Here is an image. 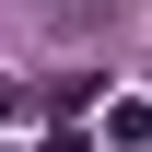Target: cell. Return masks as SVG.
I'll return each mask as SVG.
<instances>
[{"label": "cell", "instance_id": "obj_1", "mask_svg": "<svg viewBox=\"0 0 152 152\" xmlns=\"http://www.w3.org/2000/svg\"><path fill=\"white\" fill-rule=\"evenodd\" d=\"M140 140H152V105L140 94H105V140L94 152H140Z\"/></svg>", "mask_w": 152, "mask_h": 152}, {"label": "cell", "instance_id": "obj_2", "mask_svg": "<svg viewBox=\"0 0 152 152\" xmlns=\"http://www.w3.org/2000/svg\"><path fill=\"white\" fill-rule=\"evenodd\" d=\"M47 152H94V129H47Z\"/></svg>", "mask_w": 152, "mask_h": 152}]
</instances>
